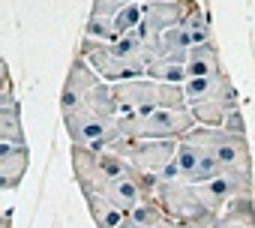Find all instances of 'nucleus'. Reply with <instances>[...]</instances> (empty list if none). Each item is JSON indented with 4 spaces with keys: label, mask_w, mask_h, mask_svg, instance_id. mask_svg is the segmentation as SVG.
<instances>
[{
    "label": "nucleus",
    "mask_w": 255,
    "mask_h": 228,
    "mask_svg": "<svg viewBox=\"0 0 255 228\" xmlns=\"http://www.w3.org/2000/svg\"><path fill=\"white\" fill-rule=\"evenodd\" d=\"M60 117H63L69 144H84V147L105 150V147H111L123 135L117 99H114V90H111L108 81H102L84 99V105H78L75 111L60 114Z\"/></svg>",
    "instance_id": "f257e3e1"
},
{
    "label": "nucleus",
    "mask_w": 255,
    "mask_h": 228,
    "mask_svg": "<svg viewBox=\"0 0 255 228\" xmlns=\"http://www.w3.org/2000/svg\"><path fill=\"white\" fill-rule=\"evenodd\" d=\"M81 57L102 75V81L117 84V81H129L147 75L150 66V45L138 33H126L117 42H96V39H81L78 48Z\"/></svg>",
    "instance_id": "f03ea898"
},
{
    "label": "nucleus",
    "mask_w": 255,
    "mask_h": 228,
    "mask_svg": "<svg viewBox=\"0 0 255 228\" xmlns=\"http://www.w3.org/2000/svg\"><path fill=\"white\" fill-rule=\"evenodd\" d=\"M111 90H114V99H117L120 120L141 117V114H150L156 108H189L183 84L156 81L150 75L129 78V81H117V84H111Z\"/></svg>",
    "instance_id": "7ed1b4c3"
},
{
    "label": "nucleus",
    "mask_w": 255,
    "mask_h": 228,
    "mask_svg": "<svg viewBox=\"0 0 255 228\" xmlns=\"http://www.w3.org/2000/svg\"><path fill=\"white\" fill-rule=\"evenodd\" d=\"M69 162H72V177H75L81 192H102L111 180L123 177L126 171H132V165L120 153H114L111 147L96 150V147L72 144L69 147Z\"/></svg>",
    "instance_id": "20e7f679"
},
{
    "label": "nucleus",
    "mask_w": 255,
    "mask_h": 228,
    "mask_svg": "<svg viewBox=\"0 0 255 228\" xmlns=\"http://www.w3.org/2000/svg\"><path fill=\"white\" fill-rule=\"evenodd\" d=\"M195 117L189 108H156L141 117H129L120 120L123 135L129 138H168V141H180L195 129Z\"/></svg>",
    "instance_id": "39448f33"
},
{
    "label": "nucleus",
    "mask_w": 255,
    "mask_h": 228,
    "mask_svg": "<svg viewBox=\"0 0 255 228\" xmlns=\"http://www.w3.org/2000/svg\"><path fill=\"white\" fill-rule=\"evenodd\" d=\"M180 141H168V138H129V135H120L111 150L120 153L132 168H138L141 174H153L159 177V171L165 165L174 162Z\"/></svg>",
    "instance_id": "423d86ee"
},
{
    "label": "nucleus",
    "mask_w": 255,
    "mask_h": 228,
    "mask_svg": "<svg viewBox=\"0 0 255 228\" xmlns=\"http://www.w3.org/2000/svg\"><path fill=\"white\" fill-rule=\"evenodd\" d=\"M186 141H195L201 147H207L225 171H252V153L246 144V135H234L222 126H195Z\"/></svg>",
    "instance_id": "0eeeda50"
},
{
    "label": "nucleus",
    "mask_w": 255,
    "mask_h": 228,
    "mask_svg": "<svg viewBox=\"0 0 255 228\" xmlns=\"http://www.w3.org/2000/svg\"><path fill=\"white\" fill-rule=\"evenodd\" d=\"M156 198H159L162 210L168 213V219L183 222V225H189V222H195V219L210 213L204 207L201 195H198V186L183 180V177H177V180H156Z\"/></svg>",
    "instance_id": "6e6552de"
},
{
    "label": "nucleus",
    "mask_w": 255,
    "mask_h": 228,
    "mask_svg": "<svg viewBox=\"0 0 255 228\" xmlns=\"http://www.w3.org/2000/svg\"><path fill=\"white\" fill-rule=\"evenodd\" d=\"M189 6H192V0H144L141 3V24L135 33L144 36L147 42H153L165 30L183 24Z\"/></svg>",
    "instance_id": "1a4fd4ad"
},
{
    "label": "nucleus",
    "mask_w": 255,
    "mask_h": 228,
    "mask_svg": "<svg viewBox=\"0 0 255 228\" xmlns=\"http://www.w3.org/2000/svg\"><path fill=\"white\" fill-rule=\"evenodd\" d=\"M186 105H213V108H222V111H231V108H240V96L228 78V72H219V75H207V78H189L186 84Z\"/></svg>",
    "instance_id": "9d476101"
},
{
    "label": "nucleus",
    "mask_w": 255,
    "mask_h": 228,
    "mask_svg": "<svg viewBox=\"0 0 255 228\" xmlns=\"http://www.w3.org/2000/svg\"><path fill=\"white\" fill-rule=\"evenodd\" d=\"M195 186H198V195L210 213H219L228 201L255 192L252 189V171H225V174H219L207 183H195Z\"/></svg>",
    "instance_id": "9b49d317"
},
{
    "label": "nucleus",
    "mask_w": 255,
    "mask_h": 228,
    "mask_svg": "<svg viewBox=\"0 0 255 228\" xmlns=\"http://www.w3.org/2000/svg\"><path fill=\"white\" fill-rule=\"evenodd\" d=\"M99 84H102V75L87 63V57L75 54V57H72V66L66 69L63 90H60V114L75 111L78 105H84V99H87Z\"/></svg>",
    "instance_id": "f8f14e48"
},
{
    "label": "nucleus",
    "mask_w": 255,
    "mask_h": 228,
    "mask_svg": "<svg viewBox=\"0 0 255 228\" xmlns=\"http://www.w3.org/2000/svg\"><path fill=\"white\" fill-rule=\"evenodd\" d=\"M174 162H177V168H180V177L189 180V183H207V180L225 174L222 162H219L207 147H201V144H195V141H186V138H180V147H177Z\"/></svg>",
    "instance_id": "ddd939ff"
},
{
    "label": "nucleus",
    "mask_w": 255,
    "mask_h": 228,
    "mask_svg": "<svg viewBox=\"0 0 255 228\" xmlns=\"http://www.w3.org/2000/svg\"><path fill=\"white\" fill-rule=\"evenodd\" d=\"M27 168H30V147L27 144L0 141V186L9 189V192L18 189Z\"/></svg>",
    "instance_id": "4468645a"
},
{
    "label": "nucleus",
    "mask_w": 255,
    "mask_h": 228,
    "mask_svg": "<svg viewBox=\"0 0 255 228\" xmlns=\"http://www.w3.org/2000/svg\"><path fill=\"white\" fill-rule=\"evenodd\" d=\"M219 72H225V69H222V57H219V48L213 39L189 48V57H186V75L189 78H207V75H219Z\"/></svg>",
    "instance_id": "2eb2a0df"
},
{
    "label": "nucleus",
    "mask_w": 255,
    "mask_h": 228,
    "mask_svg": "<svg viewBox=\"0 0 255 228\" xmlns=\"http://www.w3.org/2000/svg\"><path fill=\"white\" fill-rule=\"evenodd\" d=\"M84 201H87V210H90V219L96 222V228H117L126 216V210H120L105 192H81Z\"/></svg>",
    "instance_id": "dca6fc26"
},
{
    "label": "nucleus",
    "mask_w": 255,
    "mask_h": 228,
    "mask_svg": "<svg viewBox=\"0 0 255 228\" xmlns=\"http://www.w3.org/2000/svg\"><path fill=\"white\" fill-rule=\"evenodd\" d=\"M219 228H255V198L240 195L216 213Z\"/></svg>",
    "instance_id": "f3484780"
},
{
    "label": "nucleus",
    "mask_w": 255,
    "mask_h": 228,
    "mask_svg": "<svg viewBox=\"0 0 255 228\" xmlns=\"http://www.w3.org/2000/svg\"><path fill=\"white\" fill-rule=\"evenodd\" d=\"M0 141H9V144H27V135H24V117H21V102L0 105Z\"/></svg>",
    "instance_id": "a211bd4d"
},
{
    "label": "nucleus",
    "mask_w": 255,
    "mask_h": 228,
    "mask_svg": "<svg viewBox=\"0 0 255 228\" xmlns=\"http://www.w3.org/2000/svg\"><path fill=\"white\" fill-rule=\"evenodd\" d=\"M183 30L189 33L192 48L201 45V42H210V39H213V36H210V21H207L204 9L198 6V0H192V6H189V12H186V18H183Z\"/></svg>",
    "instance_id": "6ab92c4d"
},
{
    "label": "nucleus",
    "mask_w": 255,
    "mask_h": 228,
    "mask_svg": "<svg viewBox=\"0 0 255 228\" xmlns=\"http://www.w3.org/2000/svg\"><path fill=\"white\" fill-rule=\"evenodd\" d=\"M129 219H135V222H138V225H144V228H159L162 222H168V213L162 210L159 198L153 195V198H144V201L129 213Z\"/></svg>",
    "instance_id": "aec40b11"
},
{
    "label": "nucleus",
    "mask_w": 255,
    "mask_h": 228,
    "mask_svg": "<svg viewBox=\"0 0 255 228\" xmlns=\"http://www.w3.org/2000/svg\"><path fill=\"white\" fill-rule=\"evenodd\" d=\"M147 75L156 81H168V84H186V63H171V60H153L147 66Z\"/></svg>",
    "instance_id": "412c9836"
},
{
    "label": "nucleus",
    "mask_w": 255,
    "mask_h": 228,
    "mask_svg": "<svg viewBox=\"0 0 255 228\" xmlns=\"http://www.w3.org/2000/svg\"><path fill=\"white\" fill-rule=\"evenodd\" d=\"M129 3H144V0H93L90 15H99V18H114L117 12H123Z\"/></svg>",
    "instance_id": "4be33fe9"
},
{
    "label": "nucleus",
    "mask_w": 255,
    "mask_h": 228,
    "mask_svg": "<svg viewBox=\"0 0 255 228\" xmlns=\"http://www.w3.org/2000/svg\"><path fill=\"white\" fill-rule=\"evenodd\" d=\"M0 72H3V90H0V105H12V102H18V99H15V84H12L9 63H0Z\"/></svg>",
    "instance_id": "5701e85b"
},
{
    "label": "nucleus",
    "mask_w": 255,
    "mask_h": 228,
    "mask_svg": "<svg viewBox=\"0 0 255 228\" xmlns=\"http://www.w3.org/2000/svg\"><path fill=\"white\" fill-rule=\"evenodd\" d=\"M222 129H228V132H234V135H246V120H243V111H240V108L228 111V117H225Z\"/></svg>",
    "instance_id": "b1692460"
},
{
    "label": "nucleus",
    "mask_w": 255,
    "mask_h": 228,
    "mask_svg": "<svg viewBox=\"0 0 255 228\" xmlns=\"http://www.w3.org/2000/svg\"><path fill=\"white\" fill-rule=\"evenodd\" d=\"M186 228H219V222H216V213H207V216H201V219L189 222Z\"/></svg>",
    "instance_id": "393cba45"
},
{
    "label": "nucleus",
    "mask_w": 255,
    "mask_h": 228,
    "mask_svg": "<svg viewBox=\"0 0 255 228\" xmlns=\"http://www.w3.org/2000/svg\"><path fill=\"white\" fill-rule=\"evenodd\" d=\"M117 228H144V225H138L135 219H129V216H126V219H123V222H120Z\"/></svg>",
    "instance_id": "a878e982"
},
{
    "label": "nucleus",
    "mask_w": 255,
    "mask_h": 228,
    "mask_svg": "<svg viewBox=\"0 0 255 228\" xmlns=\"http://www.w3.org/2000/svg\"><path fill=\"white\" fill-rule=\"evenodd\" d=\"M159 228H186V225H183V222H174V219H168V222H162Z\"/></svg>",
    "instance_id": "bb28decb"
},
{
    "label": "nucleus",
    "mask_w": 255,
    "mask_h": 228,
    "mask_svg": "<svg viewBox=\"0 0 255 228\" xmlns=\"http://www.w3.org/2000/svg\"><path fill=\"white\" fill-rule=\"evenodd\" d=\"M3 228H12V210L3 213Z\"/></svg>",
    "instance_id": "cd10ccee"
}]
</instances>
